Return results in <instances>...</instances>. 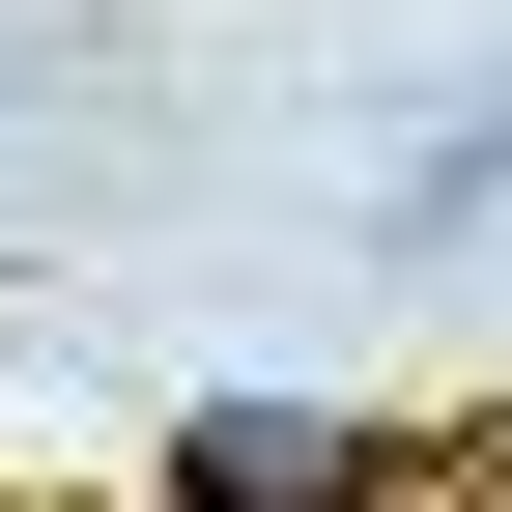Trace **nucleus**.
<instances>
[{
  "label": "nucleus",
  "instance_id": "obj_1",
  "mask_svg": "<svg viewBox=\"0 0 512 512\" xmlns=\"http://www.w3.org/2000/svg\"><path fill=\"white\" fill-rule=\"evenodd\" d=\"M171 484H200V512H370V427H342V399H200Z\"/></svg>",
  "mask_w": 512,
  "mask_h": 512
}]
</instances>
